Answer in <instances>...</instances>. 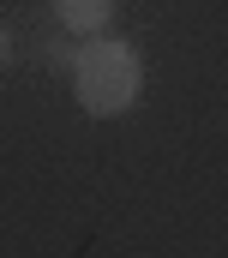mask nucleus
<instances>
[{
  "label": "nucleus",
  "mask_w": 228,
  "mask_h": 258,
  "mask_svg": "<svg viewBox=\"0 0 228 258\" xmlns=\"http://www.w3.org/2000/svg\"><path fill=\"white\" fill-rule=\"evenodd\" d=\"M72 96H78V108L84 114H96V120H114V114H126L138 96H144V54L126 42V36H78V48H72Z\"/></svg>",
  "instance_id": "obj_1"
},
{
  "label": "nucleus",
  "mask_w": 228,
  "mask_h": 258,
  "mask_svg": "<svg viewBox=\"0 0 228 258\" xmlns=\"http://www.w3.org/2000/svg\"><path fill=\"white\" fill-rule=\"evenodd\" d=\"M120 12V0H54V24L72 36H102Z\"/></svg>",
  "instance_id": "obj_2"
},
{
  "label": "nucleus",
  "mask_w": 228,
  "mask_h": 258,
  "mask_svg": "<svg viewBox=\"0 0 228 258\" xmlns=\"http://www.w3.org/2000/svg\"><path fill=\"white\" fill-rule=\"evenodd\" d=\"M12 60V36H6V24H0V66Z\"/></svg>",
  "instance_id": "obj_3"
}]
</instances>
